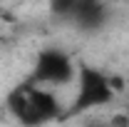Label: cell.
<instances>
[{"label":"cell","instance_id":"obj_3","mask_svg":"<svg viewBox=\"0 0 129 127\" xmlns=\"http://www.w3.org/2000/svg\"><path fill=\"white\" fill-rule=\"evenodd\" d=\"M77 80V65L72 57L60 48H45L37 52V60L32 67V80L40 87H62Z\"/></svg>","mask_w":129,"mask_h":127},{"label":"cell","instance_id":"obj_1","mask_svg":"<svg viewBox=\"0 0 129 127\" xmlns=\"http://www.w3.org/2000/svg\"><path fill=\"white\" fill-rule=\"evenodd\" d=\"M5 107L22 127H42L55 122L62 115V105L55 97V92L35 82L17 85L5 97Z\"/></svg>","mask_w":129,"mask_h":127},{"label":"cell","instance_id":"obj_7","mask_svg":"<svg viewBox=\"0 0 129 127\" xmlns=\"http://www.w3.org/2000/svg\"><path fill=\"white\" fill-rule=\"evenodd\" d=\"M127 105H129V92H127Z\"/></svg>","mask_w":129,"mask_h":127},{"label":"cell","instance_id":"obj_5","mask_svg":"<svg viewBox=\"0 0 129 127\" xmlns=\"http://www.w3.org/2000/svg\"><path fill=\"white\" fill-rule=\"evenodd\" d=\"M109 127H129V115H114L112 122H109Z\"/></svg>","mask_w":129,"mask_h":127},{"label":"cell","instance_id":"obj_2","mask_svg":"<svg viewBox=\"0 0 129 127\" xmlns=\"http://www.w3.org/2000/svg\"><path fill=\"white\" fill-rule=\"evenodd\" d=\"M114 97H117L114 77H109L107 72H102L94 65L87 62L77 65V95H75V105H72L75 115L104 107Z\"/></svg>","mask_w":129,"mask_h":127},{"label":"cell","instance_id":"obj_6","mask_svg":"<svg viewBox=\"0 0 129 127\" xmlns=\"http://www.w3.org/2000/svg\"><path fill=\"white\" fill-rule=\"evenodd\" d=\"M84 127H104V125H97V122H89V125H84Z\"/></svg>","mask_w":129,"mask_h":127},{"label":"cell","instance_id":"obj_4","mask_svg":"<svg viewBox=\"0 0 129 127\" xmlns=\"http://www.w3.org/2000/svg\"><path fill=\"white\" fill-rule=\"evenodd\" d=\"M107 15H109V10H107V5H102V3H94V0H75L70 23L77 25V28L84 30V32H94V30H99V28H104Z\"/></svg>","mask_w":129,"mask_h":127}]
</instances>
